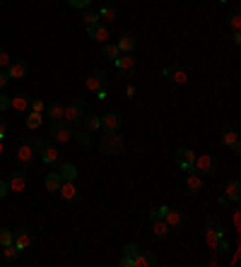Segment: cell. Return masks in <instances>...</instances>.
<instances>
[{
    "mask_svg": "<svg viewBox=\"0 0 241 267\" xmlns=\"http://www.w3.org/2000/svg\"><path fill=\"white\" fill-rule=\"evenodd\" d=\"M60 183H63L60 174H48V176H46V180H44V185H46V190H48V193H58Z\"/></svg>",
    "mask_w": 241,
    "mask_h": 267,
    "instance_id": "83f0119b",
    "label": "cell"
},
{
    "mask_svg": "<svg viewBox=\"0 0 241 267\" xmlns=\"http://www.w3.org/2000/svg\"><path fill=\"white\" fill-rule=\"evenodd\" d=\"M82 20H85L87 24H96V22H99V12H96V10H90V7H85Z\"/></svg>",
    "mask_w": 241,
    "mask_h": 267,
    "instance_id": "8d00e7d4",
    "label": "cell"
},
{
    "mask_svg": "<svg viewBox=\"0 0 241 267\" xmlns=\"http://www.w3.org/2000/svg\"><path fill=\"white\" fill-rule=\"evenodd\" d=\"M99 20H104V22H114V20H116V10L109 7V5H104V7L99 10Z\"/></svg>",
    "mask_w": 241,
    "mask_h": 267,
    "instance_id": "e575fe53",
    "label": "cell"
},
{
    "mask_svg": "<svg viewBox=\"0 0 241 267\" xmlns=\"http://www.w3.org/2000/svg\"><path fill=\"white\" fill-rule=\"evenodd\" d=\"M48 135L53 142H70L72 140V128L65 120H51L48 125Z\"/></svg>",
    "mask_w": 241,
    "mask_h": 267,
    "instance_id": "277c9868",
    "label": "cell"
},
{
    "mask_svg": "<svg viewBox=\"0 0 241 267\" xmlns=\"http://www.w3.org/2000/svg\"><path fill=\"white\" fill-rule=\"evenodd\" d=\"M188 2H195V0H188Z\"/></svg>",
    "mask_w": 241,
    "mask_h": 267,
    "instance_id": "11a10c76",
    "label": "cell"
},
{
    "mask_svg": "<svg viewBox=\"0 0 241 267\" xmlns=\"http://www.w3.org/2000/svg\"><path fill=\"white\" fill-rule=\"evenodd\" d=\"M212 253H215V258H227V253H229V243H227V238L222 236L217 241V245L212 248Z\"/></svg>",
    "mask_w": 241,
    "mask_h": 267,
    "instance_id": "f546056e",
    "label": "cell"
},
{
    "mask_svg": "<svg viewBox=\"0 0 241 267\" xmlns=\"http://www.w3.org/2000/svg\"><path fill=\"white\" fill-rule=\"evenodd\" d=\"M29 104H31V96L24 94V91L10 96V109H15V111H29Z\"/></svg>",
    "mask_w": 241,
    "mask_h": 267,
    "instance_id": "7402d4cb",
    "label": "cell"
},
{
    "mask_svg": "<svg viewBox=\"0 0 241 267\" xmlns=\"http://www.w3.org/2000/svg\"><path fill=\"white\" fill-rule=\"evenodd\" d=\"M87 130H99L101 128V120H99V116H82V120H80Z\"/></svg>",
    "mask_w": 241,
    "mask_h": 267,
    "instance_id": "d6a6232c",
    "label": "cell"
},
{
    "mask_svg": "<svg viewBox=\"0 0 241 267\" xmlns=\"http://www.w3.org/2000/svg\"><path fill=\"white\" fill-rule=\"evenodd\" d=\"M10 109V96L7 94H0V113H5Z\"/></svg>",
    "mask_w": 241,
    "mask_h": 267,
    "instance_id": "b9f144b4",
    "label": "cell"
},
{
    "mask_svg": "<svg viewBox=\"0 0 241 267\" xmlns=\"http://www.w3.org/2000/svg\"><path fill=\"white\" fill-rule=\"evenodd\" d=\"M27 72H29V65H27L24 60H10V65H7L10 80H24Z\"/></svg>",
    "mask_w": 241,
    "mask_h": 267,
    "instance_id": "2e32d148",
    "label": "cell"
},
{
    "mask_svg": "<svg viewBox=\"0 0 241 267\" xmlns=\"http://www.w3.org/2000/svg\"><path fill=\"white\" fill-rule=\"evenodd\" d=\"M58 193L65 202H77V200H80V190H77L75 180H63L60 188H58Z\"/></svg>",
    "mask_w": 241,
    "mask_h": 267,
    "instance_id": "4fadbf2b",
    "label": "cell"
},
{
    "mask_svg": "<svg viewBox=\"0 0 241 267\" xmlns=\"http://www.w3.org/2000/svg\"><path fill=\"white\" fill-rule=\"evenodd\" d=\"M229 27L234 31H241V12L239 7H234L232 12H229Z\"/></svg>",
    "mask_w": 241,
    "mask_h": 267,
    "instance_id": "836d02e7",
    "label": "cell"
},
{
    "mask_svg": "<svg viewBox=\"0 0 241 267\" xmlns=\"http://www.w3.org/2000/svg\"><path fill=\"white\" fill-rule=\"evenodd\" d=\"M99 147L104 154H120L123 147H125V142H123V135H119V130H114V133H104L101 135V142H99Z\"/></svg>",
    "mask_w": 241,
    "mask_h": 267,
    "instance_id": "3957f363",
    "label": "cell"
},
{
    "mask_svg": "<svg viewBox=\"0 0 241 267\" xmlns=\"http://www.w3.org/2000/svg\"><path fill=\"white\" fill-rule=\"evenodd\" d=\"M85 109H87V101L85 99H77L75 104H70V106H63V120L65 123H80L82 116H85Z\"/></svg>",
    "mask_w": 241,
    "mask_h": 267,
    "instance_id": "8992f818",
    "label": "cell"
},
{
    "mask_svg": "<svg viewBox=\"0 0 241 267\" xmlns=\"http://www.w3.org/2000/svg\"><path fill=\"white\" fill-rule=\"evenodd\" d=\"M10 85V75H7V70H0V89H5Z\"/></svg>",
    "mask_w": 241,
    "mask_h": 267,
    "instance_id": "ee69618b",
    "label": "cell"
},
{
    "mask_svg": "<svg viewBox=\"0 0 241 267\" xmlns=\"http://www.w3.org/2000/svg\"><path fill=\"white\" fill-rule=\"evenodd\" d=\"M152 234L159 238V241H164V238L169 236V224H167L164 219H157V222H152Z\"/></svg>",
    "mask_w": 241,
    "mask_h": 267,
    "instance_id": "d4e9b609",
    "label": "cell"
},
{
    "mask_svg": "<svg viewBox=\"0 0 241 267\" xmlns=\"http://www.w3.org/2000/svg\"><path fill=\"white\" fill-rule=\"evenodd\" d=\"M224 193H227V195H224L227 200H234V202H239V198H241V183H239V180H229V183H227V188H224Z\"/></svg>",
    "mask_w": 241,
    "mask_h": 267,
    "instance_id": "cb8c5ba5",
    "label": "cell"
},
{
    "mask_svg": "<svg viewBox=\"0 0 241 267\" xmlns=\"http://www.w3.org/2000/svg\"><path fill=\"white\" fill-rule=\"evenodd\" d=\"M174 156H176V164H179L183 171H191L193 169V164H195V152L188 147H179L174 152Z\"/></svg>",
    "mask_w": 241,
    "mask_h": 267,
    "instance_id": "8fae6325",
    "label": "cell"
},
{
    "mask_svg": "<svg viewBox=\"0 0 241 267\" xmlns=\"http://www.w3.org/2000/svg\"><path fill=\"white\" fill-rule=\"evenodd\" d=\"M106 72L104 70H92V75L87 77V89H90L92 94H96V91H101V89H106Z\"/></svg>",
    "mask_w": 241,
    "mask_h": 267,
    "instance_id": "7c38bea8",
    "label": "cell"
},
{
    "mask_svg": "<svg viewBox=\"0 0 241 267\" xmlns=\"http://www.w3.org/2000/svg\"><path fill=\"white\" fill-rule=\"evenodd\" d=\"M162 75L169 77L174 85H186V82H188V70H186L183 65H169V67L162 70Z\"/></svg>",
    "mask_w": 241,
    "mask_h": 267,
    "instance_id": "30bf717a",
    "label": "cell"
},
{
    "mask_svg": "<svg viewBox=\"0 0 241 267\" xmlns=\"http://www.w3.org/2000/svg\"><path fill=\"white\" fill-rule=\"evenodd\" d=\"M114 63H116L119 72H123V75H133V72H135V65H138V60L133 58L130 53H120Z\"/></svg>",
    "mask_w": 241,
    "mask_h": 267,
    "instance_id": "ac0fdd59",
    "label": "cell"
},
{
    "mask_svg": "<svg viewBox=\"0 0 241 267\" xmlns=\"http://www.w3.org/2000/svg\"><path fill=\"white\" fill-rule=\"evenodd\" d=\"M101 53H104V58H106V60H116L120 56V51H119V46H116V44H104Z\"/></svg>",
    "mask_w": 241,
    "mask_h": 267,
    "instance_id": "4dcf8cb0",
    "label": "cell"
},
{
    "mask_svg": "<svg viewBox=\"0 0 241 267\" xmlns=\"http://www.w3.org/2000/svg\"><path fill=\"white\" fill-rule=\"evenodd\" d=\"M34 156H36V142L31 137H22L20 145L15 147V161L22 171H29L34 166Z\"/></svg>",
    "mask_w": 241,
    "mask_h": 267,
    "instance_id": "6da1fadb",
    "label": "cell"
},
{
    "mask_svg": "<svg viewBox=\"0 0 241 267\" xmlns=\"http://www.w3.org/2000/svg\"><path fill=\"white\" fill-rule=\"evenodd\" d=\"M72 137H75L80 145H90V135H87L85 130H77V133H72Z\"/></svg>",
    "mask_w": 241,
    "mask_h": 267,
    "instance_id": "ab89813d",
    "label": "cell"
},
{
    "mask_svg": "<svg viewBox=\"0 0 241 267\" xmlns=\"http://www.w3.org/2000/svg\"><path fill=\"white\" fill-rule=\"evenodd\" d=\"M44 109H46V106H44V101H41V99H34V96H31L29 111H39V113H44Z\"/></svg>",
    "mask_w": 241,
    "mask_h": 267,
    "instance_id": "60d3db41",
    "label": "cell"
},
{
    "mask_svg": "<svg viewBox=\"0 0 241 267\" xmlns=\"http://www.w3.org/2000/svg\"><path fill=\"white\" fill-rule=\"evenodd\" d=\"M87 36H90L92 41H96V44H106V39H109V27L101 24V22L87 24Z\"/></svg>",
    "mask_w": 241,
    "mask_h": 267,
    "instance_id": "9a60e30c",
    "label": "cell"
},
{
    "mask_svg": "<svg viewBox=\"0 0 241 267\" xmlns=\"http://www.w3.org/2000/svg\"><path fill=\"white\" fill-rule=\"evenodd\" d=\"M116 46H119L120 53H133L135 46H138V39H135V34L125 31V34H120V39L116 41Z\"/></svg>",
    "mask_w": 241,
    "mask_h": 267,
    "instance_id": "ffe728a7",
    "label": "cell"
},
{
    "mask_svg": "<svg viewBox=\"0 0 241 267\" xmlns=\"http://www.w3.org/2000/svg\"><path fill=\"white\" fill-rule=\"evenodd\" d=\"M205 241H208V248H215L217 245V241L224 236V226H222V219L219 217H215V214H210V217H205Z\"/></svg>",
    "mask_w": 241,
    "mask_h": 267,
    "instance_id": "7a4b0ae2",
    "label": "cell"
},
{
    "mask_svg": "<svg viewBox=\"0 0 241 267\" xmlns=\"http://www.w3.org/2000/svg\"><path fill=\"white\" fill-rule=\"evenodd\" d=\"M152 265H157V255L152 250H143L140 248V253L133 258V267H152Z\"/></svg>",
    "mask_w": 241,
    "mask_h": 267,
    "instance_id": "44dd1931",
    "label": "cell"
},
{
    "mask_svg": "<svg viewBox=\"0 0 241 267\" xmlns=\"http://www.w3.org/2000/svg\"><path fill=\"white\" fill-rule=\"evenodd\" d=\"M219 2H227V0H219Z\"/></svg>",
    "mask_w": 241,
    "mask_h": 267,
    "instance_id": "9f6ffc18",
    "label": "cell"
},
{
    "mask_svg": "<svg viewBox=\"0 0 241 267\" xmlns=\"http://www.w3.org/2000/svg\"><path fill=\"white\" fill-rule=\"evenodd\" d=\"M7 65H10V56L5 48H0V67H7Z\"/></svg>",
    "mask_w": 241,
    "mask_h": 267,
    "instance_id": "f6af8a7d",
    "label": "cell"
},
{
    "mask_svg": "<svg viewBox=\"0 0 241 267\" xmlns=\"http://www.w3.org/2000/svg\"><path fill=\"white\" fill-rule=\"evenodd\" d=\"M46 116L51 120H63V104H56V101H53V104L46 109Z\"/></svg>",
    "mask_w": 241,
    "mask_h": 267,
    "instance_id": "1f68e13d",
    "label": "cell"
},
{
    "mask_svg": "<svg viewBox=\"0 0 241 267\" xmlns=\"http://www.w3.org/2000/svg\"><path fill=\"white\" fill-rule=\"evenodd\" d=\"M34 241H36L34 231H31L29 226H22V229H17V231H15V241H12V243H15L20 250H27V248L34 245Z\"/></svg>",
    "mask_w": 241,
    "mask_h": 267,
    "instance_id": "9c48e42d",
    "label": "cell"
},
{
    "mask_svg": "<svg viewBox=\"0 0 241 267\" xmlns=\"http://www.w3.org/2000/svg\"><path fill=\"white\" fill-rule=\"evenodd\" d=\"M7 193H10V185H7V180H0V200H2Z\"/></svg>",
    "mask_w": 241,
    "mask_h": 267,
    "instance_id": "7dc6e473",
    "label": "cell"
},
{
    "mask_svg": "<svg viewBox=\"0 0 241 267\" xmlns=\"http://www.w3.org/2000/svg\"><path fill=\"white\" fill-rule=\"evenodd\" d=\"M164 222L169 224V229H181L186 224V212H181V209H167Z\"/></svg>",
    "mask_w": 241,
    "mask_h": 267,
    "instance_id": "d6986e66",
    "label": "cell"
},
{
    "mask_svg": "<svg viewBox=\"0 0 241 267\" xmlns=\"http://www.w3.org/2000/svg\"><path fill=\"white\" fill-rule=\"evenodd\" d=\"M120 267H133V258H128V255H123V260L119 263Z\"/></svg>",
    "mask_w": 241,
    "mask_h": 267,
    "instance_id": "c3c4849f",
    "label": "cell"
},
{
    "mask_svg": "<svg viewBox=\"0 0 241 267\" xmlns=\"http://www.w3.org/2000/svg\"><path fill=\"white\" fill-rule=\"evenodd\" d=\"M183 185H186L188 195H195V193H200V190H203V185H205V176H200L195 169H191V171H186Z\"/></svg>",
    "mask_w": 241,
    "mask_h": 267,
    "instance_id": "ba28073f",
    "label": "cell"
},
{
    "mask_svg": "<svg viewBox=\"0 0 241 267\" xmlns=\"http://www.w3.org/2000/svg\"><path fill=\"white\" fill-rule=\"evenodd\" d=\"M41 123H44V113L29 111V116H27V128H29V130H36V128H41Z\"/></svg>",
    "mask_w": 241,
    "mask_h": 267,
    "instance_id": "f1b7e54d",
    "label": "cell"
},
{
    "mask_svg": "<svg viewBox=\"0 0 241 267\" xmlns=\"http://www.w3.org/2000/svg\"><path fill=\"white\" fill-rule=\"evenodd\" d=\"M125 94H128V96H135V87H133V85H128V87H125Z\"/></svg>",
    "mask_w": 241,
    "mask_h": 267,
    "instance_id": "816d5d0a",
    "label": "cell"
},
{
    "mask_svg": "<svg viewBox=\"0 0 241 267\" xmlns=\"http://www.w3.org/2000/svg\"><path fill=\"white\" fill-rule=\"evenodd\" d=\"M193 169H195L200 176H215V174H217V159H215L212 154H198Z\"/></svg>",
    "mask_w": 241,
    "mask_h": 267,
    "instance_id": "52a82bcc",
    "label": "cell"
},
{
    "mask_svg": "<svg viewBox=\"0 0 241 267\" xmlns=\"http://www.w3.org/2000/svg\"><path fill=\"white\" fill-rule=\"evenodd\" d=\"M36 154H41V161H44V164H56V161L60 159V152L56 149V145H53L51 137L36 142Z\"/></svg>",
    "mask_w": 241,
    "mask_h": 267,
    "instance_id": "5b68a950",
    "label": "cell"
},
{
    "mask_svg": "<svg viewBox=\"0 0 241 267\" xmlns=\"http://www.w3.org/2000/svg\"><path fill=\"white\" fill-rule=\"evenodd\" d=\"M109 94H106V89H101V91H96V99H106Z\"/></svg>",
    "mask_w": 241,
    "mask_h": 267,
    "instance_id": "f5cc1de1",
    "label": "cell"
},
{
    "mask_svg": "<svg viewBox=\"0 0 241 267\" xmlns=\"http://www.w3.org/2000/svg\"><path fill=\"white\" fill-rule=\"evenodd\" d=\"M229 147H232V152H234V154H241V145H239V140H237L234 145H229Z\"/></svg>",
    "mask_w": 241,
    "mask_h": 267,
    "instance_id": "f907efd6",
    "label": "cell"
},
{
    "mask_svg": "<svg viewBox=\"0 0 241 267\" xmlns=\"http://www.w3.org/2000/svg\"><path fill=\"white\" fill-rule=\"evenodd\" d=\"M7 135V118L5 116H0V140Z\"/></svg>",
    "mask_w": 241,
    "mask_h": 267,
    "instance_id": "bcb514c9",
    "label": "cell"
},
{
    "mask_svg": "<svg viewBox=\"0 0 241 267\" xmlns=\"http://www.w3.org/2000/svg\"><path fill=\"white\" fill-rule=\"evenodd\" d=\"M72 7H80V10H85V7H90L92 5V0H68Z\"/></svg>",
    "mask_w": 241,
    "mask_h": 267,
    "instance_id": "7bdbcfd3",
    "label": "cell"
},
{
    "mask_svg": "<svg viewBox=\"0 0 241 267\" xmlns=\"http://www.w3.org/2000/svg\"><path fill=\"white\" fill-rule=\"evenodd\" d=\"M232 41H234V46H241V31H234Z\"/></svg>",
    "mask_w": 241,
    "mask_h": 267,
    "instance_id": "681fc988",
    "label": "cell"
},
{
    "mask_svg": "<svg viewBox=\"0 0 241 267\" xmlns=\"http://www.w3.org/2000/svg\"><path fill=\"white\" fill-rule=\"evenodd\" d=\"M20 253H22V250H20L15 243H10V245H5V250H2V258H5V263H10V265H12V263H17Z\"/></svg>",
    "mask_w": 241,
    "mask_h": 267,
    "instance_id": "4316f807",
    "label": "cell"
},
{
    "mask_svg": "<svg viewBox=\"0 0 241 267\" xmlns=\"http://www.w3.org/2000/svg\"><path fill=\"white\" fill-rule=\"evenodd\" d=\"M7 185H10V193H24V188H27V174H24L22 169L12 171V176H10V180H7Z\"/></svg>",
    "mask_w": 241,
    "mask_h": 267,
    "instance_id": "e0dca14e",
    "label": "cell"
},
{
    "mask_svg": "<svg viewBox=\"0 0 241 267\" xmlns=\"http://www.w3.org/2000/svg\"><path fill=\"white\" fill-rule=\"evenodd\" d=\"M219 135H222V145H224V147H229V145H234V142L239 140V133H237V128H232V125H224V128L219 130Z\"/></svg>",
    "mask_w": 241,
    "mask_h": 267,
    "instance_id": "603a6c76",
    "label": "cell"
},
{
    "mask_svg": "<svg viewBox=\"0 0 241 267\" xmlns=\"http://www.w3.org/2000/svg\"><path fill=\"white\" fill-rule=\"evenodd\" d=\"M99 120H101V130H104V133H114V130H119L120 123H123L120 113H116V111H106Z\"/></svg>",
    "mask_w": 241,
    "mask_h": 267,
    "instance_id": "5bb4252c",
    "label": "cell"
},
{
    "mask_svg": "<svg viewBox=\"0 0 241 267\" xmlns=\"http://www.w3.org/2000/svg\"><path fill=\"white\" fill-rule=\"evenodd\" d=\"M5 154V145H2V140H0V156Z\"/></svg>",
    "mask_w": 241,
    "mask_h": 267,
    "instance_id": "db71d44e",
    "label": "cell"
},
{
    "mask_svg": "<svg viewBox=\"0 0 241 267\" xmlns=\"http://www.w3.org/2000/svg\"><path fill=\"white\" fill-rule=\"evenodd\" d=\"M15 241V231H10V229H0V245L5 248V245H10Z\"/></svg>",
    "mask_w": 241,
    "mask_h": 267,
    "instance_id": "d590c367",
    "label": "cell"
},
{
    "mask_svg": "<svg viewBox=\"0 0 241 267\" xmlns=\"http://www.w3.org/2000/svg\"><path fill=\"white\" fill-rule=\"evenodd\" d=\"M167 209H169V207H154V209H150V222H157V219H164Z\"/></svg>",
    "mask_w": 241,
    "mask_h": 267,
    "instance_id": "f35d334b",
    "label": "cell"
},
{
    "mask_svg": "<svg viewBox=\"0 0 241 267\" xmlns=\"http://www.w3.org/2000/svg\"><path fill=\"white\" fill-rule=\"evenodd\" d=\"M60 178L63 180H75L77 178V166L75 164H70V161H65V164H60Z\"/></svg>",
    "mask_w": 241,
    "mask_h": 267,
    "instance_id": "484cf974",
    "label": "cell"
},
{
    "mask_svg": "<svg viewBox=\"0 0 241 267\" xmlns=\"http://www.w3.org/2000/svg\"><path fill=\"white\" fill-rule=\"evenodd\" d=\"M138 253H140V245H138V243H125V245H123V255L135 258Z\"/></svg>",
    "mask_w": 241,
    "mask_h": 267,
    "instance_id": "74e56055",
    "label": "cell"
}]
</instances>
